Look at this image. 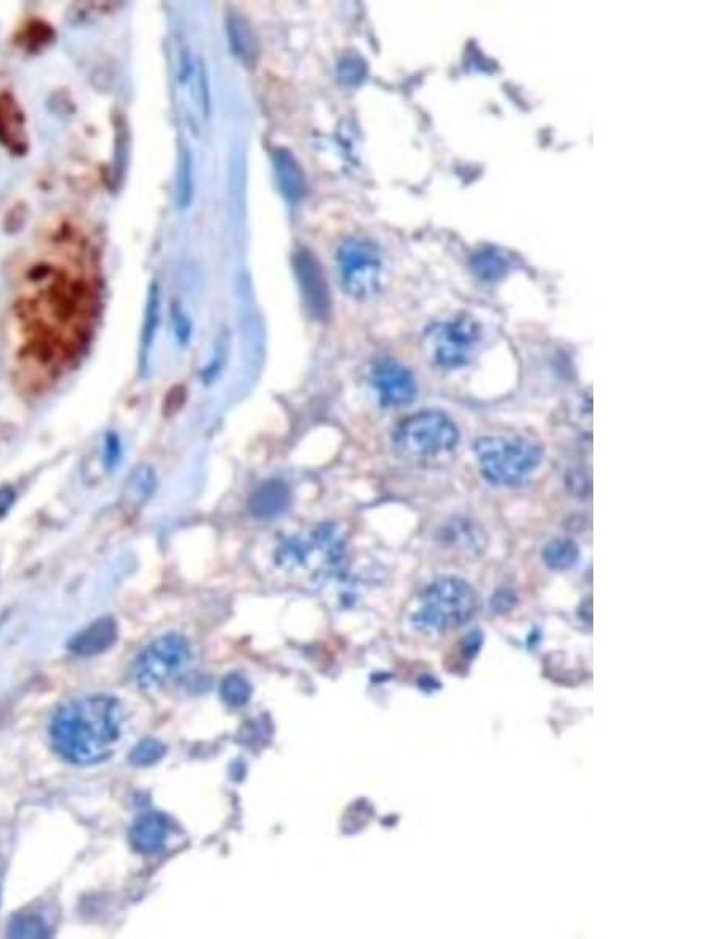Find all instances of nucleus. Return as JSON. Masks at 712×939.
Masks as SVG:
<instances>
[{
	"label": "nucleus",
	"mask_w": 712,
	"mask_h": 939,
	"mask_svg": "<svg viewBox=\"0 0 712 939\" xmlns=\"http://www.w3.org/2000/svg\"><path fill=\"white\" fill-rule=\"evenodd\" d=\"M336 268L342 290L350 298L369 301L382 291L387 264L382 249L372 239H345L336 252Z\"/></svg>",
	"instance_id": "obj_5"
},
{
	"label": "nucleus",
	"mask_w": 712,
	"mask_h": 939,
	"mask_svg": "<svg viewBox=\"0 0 712 939\" xmlns=\"http://www.w3.org/2000/svg\"><path fill=\"white\" fill-rule=\"evenodd\" d=\"M393 440L407 457L432 459L455 451L459 429L445 413L425 410L402 419L394 429Z\"/></svg>",
	"instance_id": "obj_6"
},
{
	"label": "nucleus",
	"mask_w": 712,
	"mask_h": 939,
	"mask_svg": "<svg viewBox=\"0 0 712 939\" xmlns=\"http://www.w3.org/2000/svg\"><path fill=\"white\" fill-rule=\"evenodd\" d=\"M477 609L478 596L469 582L440 577L421 592L412 620L420 630L444 633L466 625Z\"/></svg>",
	"instance_id": "obj_3"
},
{
	"label": "nucleus",
	"mask_w": 712,
	"mask_h": 939,
	"mask_svg": "<svg viewBox=\"0 0 712 939\" xmlns=\"http://www.w3.org/2000/svg\"><path fill=\"white\" fill-rule=\"evenodd\" d=\"M118 625L110 617L95 620L80 633H76L69 642V650L76 657H95L107 652L118 641Z\"/></svg>",
	"instance_id": "obj_11"
},
{
	"label": "nucleus",
	"mask_w": 712,
	"mask_h": 939,
	"mask_svg": "<svg viewBox=\"0 0 712 939\" xmlns=\"http://www.w3.org/2000/svg\"><path fill=\"white\" fill-rule=\"evenodd\" d=\"M481 642H483V633H480V631H472V633L467 636L463 644L464 655H466L467 660L477 655L481 647Z\"/></svg>",
	"instance_id": "obj_30"
},
{
	"label": "nucleus",
	"mask_w": 712,
	"mask_h": 939,
	"mask_svg": "<svg viewBox=\"0 0 712 939\" xmlns=\"http://www.w3.org/2000/svg\"><path fill=\"white\" fill-rule=\"evenodd\" d=\"M170 824L160 813H144L130 829V845L141 854H154L165 846Z\"/></svg>",
	"instance_id": "obj_13"
},
{
	"label": "nucleus",
	"mask_w": 712,
	"mask_h": 939,
	"mask_svg": "<svg viewBox=\"0 0 712 939\" xmlns=\"http://www.w3.org/2000/svg\"><path fill=\"white\" fill-rule=\"evenodd\" d=\"M173 326H175V336L179 344L182 347L189 344L190 337H192V325L186 313L176 306L173 307Z\"/></svg>",
	"instance_id": "obj_27"
},
{
	"label": "nucleus",
	"mask_w": 712,
	"mask_h": 939,
	"mask_svg": "<svg viewBox=\"0 0 712 939\" xmlns=\"http://www.w3.org/2000/svg\"><path fill=\"white\" fill-rule=\"evenodd\" d=\"M516 596L515 593L510 592V590H499L496 595L493 596V601H491V608L496 612H507L515 606Z\"/></svg>",
	"instance_id": "obj_28"
},
{
	"label": "nucleus",
	"mask_w": 712,
	"mask_h": 939,
	"mask_svg": "<svg viewBox=\"0 0 712 939\" xmlns=\"http://www.w3.org/2000/svg\"><path fill=\"white\" fill-rule=\"evenodd\" d=\"M23 114L10 95L0 97V141L10 151L23 154L26 151Z\"/></svg>",
	"instance_id": "obj_16"
},
{
	"label": "nucleus",
	"mask_w": 712,
	"mask_h": 939,
	"mask_svg": "<svg viewBox=\"0 0 712 939\" xmlns=\"http://www.w3.org/2000/svg\"><path fill=\"white\" fill-rule=\"evenodd\" d=\"M472 266H474L475 274L481 280L493 282V280L504 276L505 271H507V260L502 257V253L488 249L475 255Z\"/></svg>",
	"instance_id": "obj_22"
},
{
	"label": "nucleus",
	"mask_w": 712,
	"mask_h": 939,
	"mask_svg": "<svg viewBox=\"0 0 712 939\" xmlns=\"http://www.w3.org/2000/svg\"><path fill=\"white\" fill-rule=\"evenodd\" d=\"M228 43L232 46L233 54L238 57L244 67H255L258 61V42L255 32L252 31L249 21L238 13H230L227 18Z\"/></svg>",
	"instance_id": "obj_15"
},
{
	"label": "nucleus",
	"mask_w": 712,
	"mask_h": 939,
	"mask_svg": "<svg viewBox=\"0 0 712 939\" xmlns=\"http://www.w3.org/2000/svg\"><path fill=\"white\" fill-rule=\"evenodd\" d=\"M121 459V438L118 437V434L110 432V434H107V437H105V442H103V462H105V467H107L108 472H113L114 468L118 467Z\"/></svg>",
	"instance_id": "obj_26"
},
{
	"label": "nucleus",
	"mask_w": 712,
	"mask_h": 939,
	"mask_svg": "<svg viewBox=\"0 0 712 939\" xmlns=\"http://www.w3.org/2000/svg\"><path fill=\"white\" fill-rule=\"evenodd\" d=\"M192 157L182 152L178 173V200L181 208H187L192 201Z\"/></svg>",
	"instance_id": "obj_25"
},
{
	"label": "nucleus",
	"mask_w": 712,
	"mask_h": 939,
	"mask_svg": "<svg viewBox=\"0 0 712 939\" xmlns=\"http://www.w3.org/2000/svg\"><path fill=\"white\" fill-rule=\"evenodd\" d=\"M474 449L481 473L496 486H518L542 462V449L523 438L481 437Z\"/></svg>",
	"instance_id": "obj_4"
},
{
	"label": "nucleus",
	"mask_w": 712,
	"mask_h": 939,
	"mask_svg": "<svg viewBox=\"0 0 712 939\" xmlns=\"http://www.w3.org/2000/svg\"><path fill=\"white\" fill-rule=\"evenodd\" d=\"M125 498L133 506H141L154 495L157 487V476L151 467H138L130 478L125 481Z\"/></svg>",
	"instance_id": "obj_18"
},
{
	"label": "nucleus",
	"mask_w": 712,
	"mask_h": 939,
	"mask_svg": "<svg viewBox=\"0 0 712 939\" xmlns=\"http://www.w3.org/2000/svg\"><path fill=\"white\" fill-rule=\"evenodd\" d=\"M16 502V491L12 486L0 487V519H4Z\"/></svg>",
	"instance_id": "obj_29"
},
{
	"label": "nucleus",
	"mask_w": 712,
	"mask_h": 939,
	"mask_svg": "<svg viewBox=\"0 0 712 939\" xmlns=\"http://www.w3.org/2000/svg\"><path fill=\"white\" fill-rule=\"evenodd\" d=\"M442 536L448 546L458 547L461 551L480 552L485 544L483 532L464 519H456L447 525Z\"/></svg>",
	"instance_id": "obj_17"
},
{
	"label": "nucleus",
	"mask_w": 712,
	"mask_h": 939,
	"mask_svg": "<svg viewBox=\"0 0 712 939\" xmlns=\"http://www.w3.org/2000/svg\"><path fill=\"white\" fill-rule=\"evenodd\" d=\"M160 320V295L157 287L149 293L146 318H144L143 334H141V369H148L149 355L156 339L157 326Z\"/></svg>",
	"instance_id": "obj_19"
},
{
	"label": "nucleus",
	"mask_w": 712,
	"mask_h": 939,
	"mask_svg": "<svg viewBox=\"0 0 712 939\" xmlns=\"http://www.w3.org/2000/svg\"><path fill=\"white\" fill-rule=\"evenodd\" d=\"M580 557V549L572 540H553L543 549V562L554 571H565L572 568Z\"/></svg>",
	"instance_id": "obj_20"
},
{
	"label": "nucleus",
	"mask_w": 712,
	"mask_h": 939,
	"mask_svg": "<svg viewBox=\"0 0 712 939\" xmlns=\"http://www.w3.org/2000/svg\"><path fill=\"white\" fill-rule=\"evenodd\" d=\"M481 340V328L469 315H458L432 325L423 337L426 356L439 369L455 370L474 358Z\"/></svg>",
	"instance_id": "obj_8"
},
{
	"label": "nucleus",
	"mask_w": 712,
	"mask_h": 939,
	"mask_svg": "<svg viewBox=\"0 0 712 939\" xmlns=\"http://www.w3.org/2000/svg\"><path fill=\"white\" fill-rule=\"evenodd\" d=\"M274 559L287 573H306L314 581L339 579L347 571V538L336 524H320L307 535L284 536Z\"/></svg>",
	"instance_id": "obj_2"
},
{
	"label": "nucleus",
	"mask_w": 712,
	"mask_h": 939,
	"mask_svg": "<svg viewBox=\"0 0 712 939\" xmlns=\"http://www.w3.org/2000/svg\"><path fill=\"white\" fill-rule=\"evenodd\" d=\"M7 936L10 938H50L51 928L42 917L34 914H19L8 925Z\"/></svg>",
	"instance_id": "obj_21"
},
{
	"label": "nucleus",
	"mask_w": 712,
	"mask_h": 939,
	"mask_svg": "<svg viewBox=\"0 0 712 939\" xmlns=\"http://www.w3.org/2000/svg\"><path fill=\"white\" fill-rule=\"evenodd\" d=\"M220 694H222V698H224L228 706L241 707L249 701L252 688H250L249 682H247L243 676L230 674V676L225 677L224 682H222Z\"/></svg>",
	"instance_id": "obj_23"
},
{
	"label": "nucleus",
	"mask_w": 712,
	"mask_h": 939,
	"mask_svg": "<svg viewBox=\"0 0 712 939\" xmlns=\"http://www.w3.org/2000/svg\"><path fill=\"white\" fill-rule=\"evenodd\" d=\"M122 713L118 699L89 694L65 702L51 721V742L57 755L78 766L110 758L121 739Z\"/></svg>",
	"instance_id": "obj_1"
},
{
	"label": "nucleus",
	"mask_w": 712,
	"mask_h": 939,
	"mask_svg": "<svg viewBox=\"0 0 712 939\" xmlns=\"http://www.w3.org/2000/svg\"><path fill=\"white\" fill-rule=\"evenodd\" d=\"M292 502L290 487L281 479L265 481L249 498V511L260 521H273L288 510Z\"/></svg>",
	"instance_id": "obj_12"
},
{
	"label": "nucleus",
	"mask_w": 712,
	"mask_h": 939,
	"mask_svg": "<svg viewBox=\"0 0 712 939\" xmlns=\"http://www.w3.org/2000/svg\"><path fill=\"white\" fill-rule=\"evenodd\" d=\"M165 755V747L159 740L144 739L133 748L130 753V762L133 766L148 767L156 764Z\"/></svg>",
	"instance_id": "obj_24"
},
{
	"label": "nucleus",
	"mask_w": 712,
	"mask_h": 939,
	"mask_svg": "<svg viewBox=\"0 0 712 939\" xmlns=\"http://www.w3.org/2000/svg\"><path fill=\"white\" fill-rule=\"evenodd\" d=\"M192 660L189 641L176 633L154 639L138 655L132 666V679L144 691L167 687L184 674Z\"/></svg>",
	"instance_id": "obj_7"
},
{
	"label": "nucleus",
	"mask_w": 712,
	"mask_h": 939,
	"mask_svg": "<svg viewBox=\"0 0 712 939\" xmlns=\"http://www.w3.org/2000/svg\"><path fill=\"white\" fill-rule=\"evenodd\" d=\"M273 165L277 184L285 200L292 204L300 203L306 195V178L298 160L292 152L276 149L273 152Z\"/></svg>",
	"instance_id": "obj_14"
},
{
	"label": "nucleus",
	"mask_w": 712,
	"mask_h": 939,
	"mask_svg": "<svg viewBox=\"0 0 712 939\" xmlns=\"http://www.w3.org/2000/svg\"><path fill=\"white\" fill-rule=\"evenodd\" d=\"M293 266L307 309L317 320H325L330 313V293L319 260L309 250L301 249L293 257Z\"/></svg>",
	"instance_id": "obj_10"
},
{
	"label": "nucleus",
	"mask_w": 712,
	"mask_h": 939,
	"mask_svg": "<svg viewBox=\"0 0 712 939\" xmlns=\"http://www.w3.org/2000/svg\"><path fill=\"white\" fill-rule=\"evenodd\" d=\"M369 378L382 407L401 408L417 396V381L412 372L394 359L375 361Z\"/></svg>",
	"instance_id": "obj_9"
}]
</instances>
